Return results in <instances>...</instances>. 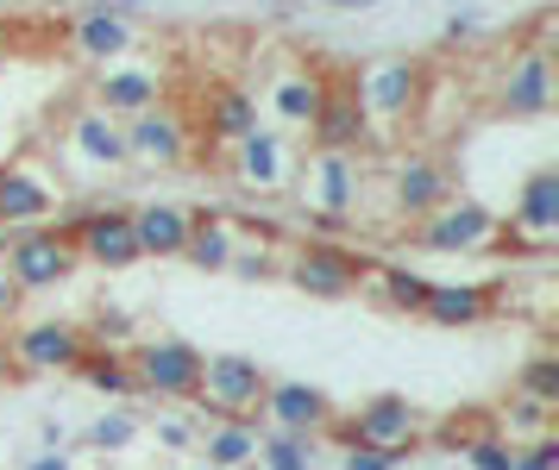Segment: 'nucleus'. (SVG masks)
Returning a JSON list of instances; mask_svg holds the SVG:
<instances>
[{
  "label": "nucleus",
  "mask_w": 559,
  "mask_h": 470,
  "mask_svg": "<svg viewBox=\"0 0 559 470\" xmlns=\"http://www.w3.org/2000/svg\"><path fill=\"white\" fill-rule=\"evenodd\" d=\"M421 95H428V75L415 70V63H371V70L353 82V100L358 113H365V132H371V145L378 138H390L396 125L415 120V107H421Z\"/></svg>",
  "instance_id": "nucleus-1"
},
{
  "label": "nucleus",
  "mask_w": 559,
  "mask_h": 470,
  "mask_svg": "<svg viewBox=\"0 0 559 470\" xmlns=\"http://www.w3.org/2000/svg\"><path fill=\"white\" fill-rule=\"evenodd\" d=\"M296 195L314 214L321 232H346L358 220V164L340 150H314L302 170H296Z\"/></svg>",
  "instance_id": "nucleus-2"
},
{
  "label": "nucleus",
  "mask_w": 559,
  "mask_h": 470,
  "mask_svg": "<svg viewBox=\"0 0 559 470\" xmlns=\"http://www.w3.org/2000/svg\"><path fill=\"white\" fill-rule=\"evenodd\" d=\"M0 270H7V282H13L20 296H32V289H57V282L76 276V245L63 239V226L13 232V239H0Z\"/></svg>",
  "instance_id": "nucleus-3"
},
{
  "label": "nucleus",
  "mask_w": 559,
  "mask_h": 470,
  "mask_svg": "<svg viewBox=\"0 0 559 470\" xmlns=\"http://www.w3.org/2000/svg\"><path fill=\"white\" fill-rule=\"evenodd\" d=\"M57 207H63V182L38 157L0 164V232H38L51 226Z\"/></svg>",
  "instance_id": "nucleus-4"
},
{
  "label": "nucleus",
  "mask_w": 559,
  "mask_h": 470,
  "mask_svg": "<svg viewBox=\"0 0 559 470\" xmlns=\"http://www.w3.org/2000/svg\"><path fill=\"white\" fill-rule=\"evenodd\" d=\"M264 389H271V376L246 351H214V358H202V389H195V401H207L221 421H252L258 408H264Z\"/></svg>",
  "instance_id": "nucleus-5"
},
{
  "label": "nucleus",
  "mask_w": 559,
  "mask_h": 470,
  "mask_svg": "<svg viewBox=\"0 0 559 470\" xmlns=\"http://www.w3.org/2000/svg\"><path fill=\"white\" fill-rule=\"evenodd\" d=\"M57 157L76 176H107L127 164V138H120V120H107L102 107H70L63 125H57Z\"/></svg>",
  "instance_id": "nucleus-6"
},
{
  "label": "nucleus",
  "mask_w": 559,
  "mask_h": 470,
  "mask_svg": "<svg viewBox=\"0 0 559 470\" xmlns=\"http://www.w3.org/2000/svg\"><path fill=\"white\" fill-rule=\"evenodd\" d=\"M120 138H127V164H145V170H177V164H189V150H195V125H189L182 107L157 100V107L132 113V120L120 125Z\"/></svg>",
  "instance_id": "nucleus-7"
},
{
  "label": "nucleus",
  "mask_w": 559,
  "mask_h": 470,
  "mask_svg": "<svg viewBox=\"0 0 559 470\" xmlns=\"http://www.w3.org/2000/svg\"><path fill=\"white\" fill-rule=\"evenodd\" d=\"M202 358L207 351L182 346V339H145V346L127 351L139 396H164V401H195V389H202Z\"/></svg>",
  "instance_id": "nucleus-8"
},
{
  "label": "nucleus",
  "mask_w": 559,
  "mask_h": 470,
  "mask_svg": "<svg viewBox=\"0 0 559 470\" xmlns=\"http://www.w3.org/2000/svg\"><path fill=\"white\" fill-rule=\"evenodd\" d=\"M296 170H302V157H296V145L283 138V132H271V125H258L252 138H239L227 157V176L246 189V195H289L296 189Z\"/></svg>",
  "instance_id": "nucleus-9"
},
{
  "label": "nucleus",
  "mask_w": 559,
  "mask_h": 470,
  "mask_svg": "<svg viewBox=\"0 0 559 470\" xmlns=\"http://www.w3.org/2000/svg\"><path fill=\"white\" fill-rule=\"evenodd\" d=\"M328 433H340L346 446H371V451H396L403 458L421 439V408L408 396H371L353 421H333Z\"/></svg>",
  "instance_id": "nucleus-10"
},
{
  "label": "nucleus",
  "mask_w": 559,
  "mask_h": 470,
  "mask_svg": "<svg viewBox=\"0 0 559 470\" xmlns=\"http://www.w3.org/2000/svg\"><path fill=\"white\" fill-rule=\"evenodd\" d=\"M503 239L522 245V251H554L559 245V170H534L528 182L515 189Z\"/></svg>",
  "instance_id": "nucleus-11"
},
{
  "label": "nucleus",
  "mask_w": 559,
  "mask_h": 470,
  "mask_svg": "<svg viewBox=\"0 0 559 470\" xmlns=\"http://www.w3.org/2000/svg\"><path fill=\"white\" fill-rule=\"evenodd\" d=\"M497 107L503 113H522V120H540L547 107H554V63H547V50L540 45H522L503 57V70H497Z\"/></svg>",
  "instance_id": "nucleus-12"
},
{
  "label": "nucleus",
  "mask_w": 559,
  "mask_h": 470,
  "mask_svg": "<svg viewBox=\"0 0 559 470\" xmlns=\"http://www.w3.org/2000/svg\"><path fill=\"white\" fill-rule=\"evenodd\" d=\"M63 239L76 245V264H102V270H127L139 264V239H132L127 207H95L76 226H63Z\"/></svg>",
  "instance_id": "nucleus-13"
},
{
  "label": "nucleus",
  "mask_w": 559,
  "mask_h": 470,
  "mask_svg": "<svg viewBox=\"0 0 559 470\" xmlns=\"http://www.w3.org/2000/svg\"><path fill=\"white\" fill-rule=\"evenodd\" d=\"M415 239L428 251H484L503 239V220L490 207H478V201H447L428 220H415Z\"/></svg>",
  "instance_id": "nucleus-14"
},
{
  "label": "nucleus",
  "mask_w": 559,
  "mask_h": 470,
  "mask_svg": "<svg viewBox=\"0 0 559 470\" xmlns=\"http://www.w3.org/2000/svg\"><path fill=\"white\" fill-rule=\"evenodd\" d=\"M283 276L296 282V289H308V296H353L358 282V257L346 245H333V239H302V245H289V257H283Z\"/></svg>",
  "instance_id": "nucleus-15"
},
{
  "label": "nucleus",
  "mask_w": 559,
  "mask_h": 470,
  "mask_svg": "<svg viewBox=\"0 0 559 470\" xmlns=\"http://www.w3.org/2000/svg\"><path fill=\"white\" fill-rule=\"evenodd\" d=\"M383 182H390V207H396V220H428L433 207L453 201V182H447V170H440L433 157H390Z\"/></svg>",
  "instance_id": "nucleus-16"
},
{
  "label": "nucleus",
  "mask_w": 559,
  "mask_h": 470,
  "mask_svg": "<svg viewBox=\"0 0 559 470\" xmlns=\"http://www.w3.org/2000/svg\"><path fill=\"white\" fill-rule=\"evenodd\" d=\"M82 351H88V333L70 321H32L13 333V371H76Z\"/></svg>",
  "instance_id": "nucleus-17"
},
{
  "label": "nucleus",
  "mask_w": 559,
  "mask_h": 470,
  "mask_svg": "<svg viewBox=\"0 0 559 470\" xmlns=\"http://www.w3.org/2000/svg\"><path fill=\"white\" fill-rule=\"evenodd\" d=\"M264 414H271V433H289V439H314L333 426V401L308 383H271L264 389Z\"/></svg>",
  "instance_id": "nucleus-18"
},
{
  "label": "nucleus",
  "mask_w": 559,
  "mask_h": 470,
  "mask_svg": "<svg viewBox=\"0 0 559 470\" xmlns=\"http://www.w3.org/2000/svg\"><path fill=\"white\" fill-rule=\"evenodd\" d=\"M132 214V239H139V257H182L189 245V226H195V207L189 201H139Z\"/></svg>",
  "instance_id": "nucleus-19"
},
{
  "label": "nucleus",
  "mask_w": 559,
  "mask_h": 470,
  "mask_svg": "<svg viewBox=\"0 0 559 470\" xmlns=\"http://www.w3.org/2000/svg\"><path fill=\"white\" fill-rule=\"evenodd\" d=\"M157 100H164V95H157V75L152 70H139V63H107L88 107H102L107 120L127 125L132 113H145V107H157Z\"/></svg>",
  "instance_id": "nucleus-20"
},
{
  "label": "nucleus",
  "mask_w": 559,
  "mask_h": 470,
  "mask_svg": "<svg viewBox=\"0 0 559 470\" xmlns=\"http://www.w3.org/2000/svg\"><path fill=\"white\" fill-rule=\"evenodd\" d=\"M358 296H371V308H390V314H421L428 308V276L403 270V264H358Z\"/></svg>",
  "instance_id": "nucleus-21"
},
{
  "label": "nucleus",
  "mask_w": 559,
  "mask_h": 470,
  "mask_svg": "<svg viewBox=\"0 0 559 470\" xmlns=\"http://www.w3.org/2000/svg\"><path fill=\"white\" fill-rule=\"evenodd\" d=\"M308 132H314V145H321V150H340V157H353L358 145H371L365 113H358V100H353V82H340V88L321 95V113H314Z\"/></svg>",
  "instance_id": "nucleus-22"
},
{
  "label": "nucleus",
  "mask_w": 559,
  "mask_h": 470,
  "mask_svg": "<svg viewBox=\"0 0 559 470\" xmlns=\"http://www.w3.org/2000/svg\"><path fill=\"white\" fill-rule=\"evenodd\" d=\"M490 314H497V289H484V282H433L428 308H421V321L433 326H478Z\"/></svg>",
  "instance_id": "nucleus-23"
},
{
  "label": "nucleus",
  "mask_w": 559,
  "mask_h": 470,
  "mask_svg": "<svg viewBox=\"0 0 559 470\" xmlns=\"http://www.w3.org/2000/svg\"><path fill=\"white\" fill-rule=\"evenodd\" d=\"M321 95H328V82L308 70V63H289V70L271 75V88H264V100L277 107L283 125H314V113H321Z\"/></svg>",
  "instance_id": "nucleus-24"
},
{
  "label": "nucleus",
  "mask_w": 559,
  "mask_h": 470,
  "mask_svg": "<svg viewBox=\"0 0 559 470\" xmlns=\"http://www.w3.org/2000/svg\"><path fill=\"white\" fill-rule=\"evenodd\" d=\"M70 50H76L82 63L127 57V50H132V20H127V13H114V7H95V13H82V20L70 25Z\"/></svg>",
  "instance_id": "nucleus-25"
},
{
  "label": "nucleus",
  "mask_w": 559,
  "mask_h": 470,
  "mask_svg": "<svg viewBox=\"0 0 559 470\" xmlns=\"http://www.w3.org/2000/svg\"><path fill=\"white\" fill-rule=\"evenodd\" d=\"M233 239H239V220H233V214H195L182 257H189L195 270L214 276V270H227V264H233Z\"/></svg>",
  "instance_id": "nucleus-26"
},
{
  "label": "nucleus",
  "mask_w": 559,
  "mask_h": 470,
  "mask_svg": "<svg viewBox=\"0 0 559 470\" xmlns=\"http://www.w3.org/2000/svg\"><path fill=\"white\" fill-rule=\"evenodd\" d=\"M258 100L246 95V88H214V95H207V132H214V138H221V145H239V138H252L258 132Z\"/></svg>",
  "instance_id": "nucleus-27"
},
{
  "label": "nucleus",
  "mask_w": 559,
  "mask_h": 470,
  "mask_svg": "<svg viewBox=\"0 0 559 470\" xmlns=\"http://www.w3.org/2000/svg\"><path fill=\"white\" fill-rule=\"evenodd\" d=\"M202 446H207V465L214 470H239L258 458V426L252 421H214Z\"/></svg>",
  "instance_id": "nucleus-28"
},
{
  "label": "nucleus",
  "mask_w": 559,
  "mask_h": 470,
  "mask_svg": "<svg viewBox=\"0 0 559 470\" xmlns=\"http://www.w3.org/2000/svg\"><path fill=\"white\" fill-rule=\"evenodd\" d=\"M76 376L88 383V389H102V396H139V383H132V364H127V351H82V364Z\"/></svg>",
  "instance_id": "nucleus-29"
},
{
  "label": "nucleus",
  "mask_w": 559,
  "mask_h": 470,
  "mask_svg": "<svg viewBox=\"0 0 559 470\" xmlns=\"http://www.w3.org/2000/svg\"><path fill=\"white\" fill-rule=\"evenodd\" d=\"M503 446H534V439H554V408L547 401H528V396H509L503 408Z\"/></svg>",
  "instance_id": "nucleus-30"
},
{
  "label": "nucleus",
  "mask_w": 559,
  "mask_h": 470,
  "mask_svg": "<svg viewBox=\"0 0 559 470\" xmlns=\"http://www.w3.org/2000/svg\"><path fill=\"white\" fill-rule=\"evenodd\" d=\"M258 465L264 470H314V446L289 433H258Z\"/></svg>",
  "instance_id": "nucleus-31"
},
{
  "label": "nucleus",
  "mask_w": 559,
  "mask_h": 470,
  "mask_svg": "<svg viewBox=\"0 0 559 470\" xmlns=\"http://www.w3.org/2000/svg\"><path fill=\"white\" fill-rule=\"evenodd\" d=\"M453 439H459V458L472 470H509V446L497 433H453Z\"/></svg>",
  "instance_id": "nucleus-32"
},
{
  "label": "nucleus",
  "mask_w": 559,
  "mask_h": 470,
  "mask_svg": "<svg viewBox=\"0 0 559 470\" xmlns=\"http://www.w3.org/2000/svg\"><path fill=\"white\" fill-rule=\"evenodd\" d=\"M515 396L559 408V364H554V358H528V371H522V383H515Z\"/></svg>",
  "instance_id": "nucleus-33"
},
{
  "label": "nucleus",
  "mask_w": 559,
  "mask_h": 470,
  "mask_svg": "<svg viewBox=\"0 0 559 470\" xmlns=\"http://www.w3.org/2000/svg\"><path fill=\"white\" fill-rule=\"evenodd\" d=\"M139 439V421H132L127 408H114V414H102V421L88 426V446H102V451H120Z\"/></svg>",
  "instance_id": "nucleus-34"
},
{
  "label": "nucleus",
  "mask_w": 559,
  "mask_h": 470,
  "mask_svg": "<svg viewBox=\"0 0 559 470\" xmlns=\"http://www.w3.org/2000/svg\"><path fill=\"white\" fill-rule=\"evenodd\" d=\"M509 470H559V439H534V446H509Z\"/></svg>",
  "instance_id": "nucleus-35"
},
{
  "label": "nucleus",
  "mask_w": 559,
  "mask_h": 470,
  "mask_svg": "<svg viewBox=\"0 0 559 470\" xmlns=\"http://www.w3.org/2000/svg\"><path fill=\"white\" fill-rule=\"evenodd\" d=\"M403 458L396 451H371V446H346V458H340V470H396Z\"/></svg>",
  "instance_id": "nucleus-36"
},
{
  "label": "nucleus",
  "mask_w": 559,
  "mask_h": 470,
  "mask_svg": "<svg viewBox=\"0 0 559 470\" xmlns=\"http://www.w3.org/2000/svg\"><path fill=\"white\" fill-rule=\"evenodd\" d=\"M20 301H26V296H20V289L7 282V270H0V333H7V326L20 321Z\"/></svg>",
  "instance_id": "nucleus-37"
},
{
  "label": "nucleus",
  "mask_w": 559,
  "mask_h": 470,
  "mask_svg": "<svg viewBox=\"0 0 559 470\" xmlns=\"http://www.w3.org/2000/svg\"><path fill=\"white\" fill-rule=\"evenodd\" d=\"M157 439H164V446H189V426H182V421H164V426H157Z\"/></svg>",
  "instance_id": "nucleus-38"
},
{
  "label": "nucleus",
  "mask_w": 559,
  "mask_h": 470,
  "mask_svg": "<svg viewBox=\"0 0 559 470\" xmlns=\"http://www.w3.org/2000/svg\"><path fill=\"white\" fill-rule=\"evenodd\" d=\"M26 470H76V465H70V458H63V451H45V458H32Z\"/></svg>",
  "instance_id": "nucleus-39"
},
{
  "label": "nucleus",
  "mask_w": 559,
  "mask_h": 470,
  "mask_svg": "<svg viewBox=\"0 0 559 470\" xmlns=\"http://www.w3.org/2000/svg\"><path fill=\"white\" fill-rule=\"evenodd\" d=\"M13 376H20V371H13V358H7V351H0V383H13Z\"/></svg>",
  "instance_id": "nucleus-40"
}]
</instances>
